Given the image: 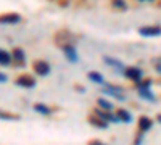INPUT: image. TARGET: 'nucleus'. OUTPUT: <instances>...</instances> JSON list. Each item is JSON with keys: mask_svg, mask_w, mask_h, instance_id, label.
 I'll use <instances>...</instances> for the list:
<instances>
[{"mask_svg": "<svg viewBox=\"0 0 161 145\" xmlns=\"http://www.w3.org/2000/svg\"><path fill=\"white\" fill-rule=\"evenodd\" d=\"M103 94H106V95H110V97H114L116 100H121V102H124L126 100V97H124V94H123V89L121 87H118V86H105L103 87Z\"/></svg>", "mask_w": 161, "mask_h": 145, "instance_id": "obj_1", "label": "nucleus"}, {"mask_svg": "<svg viewBox=\"0 0 161 145\" xmlns=\"http://www.w3.org/2000/svg\"><path fill=\"white\" fill-rule=\"evenodd\" d=\"M124 76L127 79H130V81H136V82H140V79L143 76V71L140 68H136V66H130V68H126L124 71Z\"/></svg>", "mask_w": 161, "mask_h": 145, "instance_id": "obj_2", "label": "nucleus"}, {"mask_svg": "<svg viewBox=\"0 0 161 145\" xmlns=\"http://www.w3.org/2000/svg\"><path fill=\"white\" fill-rule=\"evenodd\" d=\"M32 68H34V71L39 74V76H47V74H50V64L47 63V61H44V60H37V61H34V64H32Z\"/></svg>", "mask_w": 161, "mask_h": 145, "instance_id": "obj_3", "label": "nucleus"}, {"mask_svg": "<svg viewBox=\"0 0 161 145\" xmlns=\"http://www.w3.org/2000/svg\"><path fill=\"white\" fill-rule=\"evenodd\" d=\"M139 34L145 36V37H156L161 36V26H143L139 29Z\"/></svg>", "mask_w": 161, "mask_h": 145, "instance_id": "obj_4", "label": "nucleus"}, {"mask_svg": "<svg viewBox=\"0 0 161 145\" xmlns=\"http://www.w3.org/2000/svg\"><path fill=\"white\" fill-rule=\"evenodd\" d=\"M61 50H63V53L66 55V58H68V61H71V63H77L79 61V55H77L76 47H73V45H63Z\"/></svg>", "mask_w": 161, "mask_h": 145, "instance_id": "obj_5", "label": "nucleus"}, {"mask_svg": "<svg viewBox=\"0 0 161 145\" xmlns=\"http://www.w3.org/2000/svg\"><path fill=\"white\" fill-rule=\"evenodd\" d=\"M16 86H21V87H26V89H32L36 86V79L28 76V74H24V76H19L16 81H15Z\"/></svg>", "mask_w": 161, "mask_h": 145, "instance_id": "obj_6", "label": "nucleus"}, {"mask_svg": "<svg viewBox=\"0 0 161 145\" xmlns=\"http://www.w3.org/2000/svg\"><path fill=\"white\" fill-rule=\"evenodd\" d=\"M95 114L100 118L102 121H105V123H114V124L121 123V121H119V118H118L116 114H111L110 111H108V113H103L102 110H95Z\"/></svg>", "mask_w": 161, "mask_h": 145, "instance_id": "obj_7", "label": "nucleus"}, {"mask_svg": "<svg viewBox=\"0 0 161 145\" xmlns=\"http://www.w3.org/2000/svg\"><path fill=\"white\" fill-rule=\"evenodd\" d=\"M21 21V16L16 13H8V15H2L0 16V23L2 24H16Z\"/></svg>", "mask_w": 161, "mask_h": 145, "instance_id": "obj_8", "label": "nucleus"}, {"mask_svg": "<svg viewBox=\"0 0 161 145\" xmlns=\"http://www.w3.org/2000/svg\"><path fill=\"white\" fill-rule=\"evenodd\" d=\"M103 60H105V63L108 64V66H113V68H116V70H118V71H121V73H123V71L126 70V66L123 64V61H119V60H116V58H111V57H105Z\"/></svg>", "mask_w": 161, "mask_h": 145, "instance_id": "obj_9", "label": "nucleus"}, {"mask_svg": "<svg viewBox=\"0 0 161 145\" xmlns=\"http://www.w3.org/2000/svg\"><path fill=\"white\" fill-rule=\"evenodd\" d=\"M137 89H139V94H140L142 98L150 100V102H156V97H155L153 92L150 90V87H137Z\"/></svg>", "mask_w": 161, "mask_h": 145, "instance_id": "obj_10", "label": "nucleus"}, {"mask_svg": "<svg viewBox=\"0 0 161 145\" xmlns=\"http://www.w3.org/2000/svg\"><path fill=\"white\" fill-rule=\"evenodd\" d=\"M152 126H153V121L150 120V118L142 116L140 120H139V127H140V131H142V132H147L148 129H152Z\"/></svg>", "mask_w": 161, "mask_h": 145, "instance_id": "obj_11", "label": "nucleus"}, {"mask_svg": "<svg viewBox=\"0 0 161 145\" xmlns=\"http://www.w3.org/2000/svg\"><path fill=\"white\" fill-rule=\"evenodd\" d=\"M8 64H11V53L0 48V66H8Z\"/></svg>", "mask_w": 161, "mask_h": 145, "instance_id": "obj_12", "label": "nucleus"}, {"mask_svg": "<svg viewBox=\"0 0 161 145\" xmlns=\"http://www.w3.org/2000/svg\"><path fill=\"white\" fill-rule=\"evenodd\" d=\"M11 60H16V61H19V63H24V60H26V53H24V50L16 47L15 50H13V53H11Z\"/></svg>", "mask_w": 161, "mask_h": 145, "instance_id": "obj_13", "label": "nucleus"}, {"mask_svg": "<svg viewBox=\"0 0 161 145\" xmlns=\"http://www.w3.org/2000/svg\"><path fill=\"white\" fill-rule=\"evenodd\" d=\"M116 116L119 118V121H123V123H126V124H129V123L132 121V114H130L127 110H119Z\"/></svg>", "mask_w": 161, "mask_h": 145, "instance_id": "obj_14", "label": "nucleus"}, {"mask_svg": "<svg viewBox=\"0 0 161 145\" xmlns=\"http://www.w3.org/2000/svg\"><path fill=\"white\" fill-rule=\"evenodd\" d=\"M89 79L92 82H95V84H105V79L100 73H95V71H90L89 73Z\"/></svg>", "mask_w": 161, "mask_h": 145, "instance_id": "obj_15", "label": "nucleus"}, {"mask_svg": "<svg viewBox=\"0 0 161 145\" xmlns=\"http://www.w3.org/2000/svg\"><path fill=\"white\" fill-rule=\"evenodd\" d=\"M34 110L37 113H40V114H52L50 107H47V105H44V103H36L34 105Z\"/></svg>", "mask_w": 161, "mask_h": 145, "instance_id": "obj_16", "label": "nucleus"}, {"mask_svg": "<svg viewBox=\"0 0 161 145\" xmlns=\"http://www.w3.org/2000/svg\"><path fill=\"white\" fill-rule=\"evenodd\" d=\"M98 105H100V107L103 108V110H113V103L111 102H106L105 98H98Z\"/></svg>", "mask_w": 161, "mask_h": 145, "instance_id": "obj_17", "label": "nucleus"}, {"mask_svg": "<svg viewBox=\"0 0 161 145\" xmlns=\"http://www.w3.org/2000/svg\"><path fill=\"white\" fill-rule=\"evenodd\" d=\"M89 121L93 123V126H97V127H100V129H106V127H108V126H106V123L102 121V120H93V118H89Z\"/></svg>", "mask_w": 161, "mask_h": 145, "instance_id": "obj_18", "label": "nucleus"}, {"mask_svg": "<svg viewBox=\"0 0 161 145\" xmlns=\"http://www.w3.org/2000/svg\"><path fill=\"white\" fill-rule=\"evenodd\" d=\"M113 5L119 10H126V2H123V0H113Z\"/></svg>", "mask_w": 161, "mask_h": 145, "instance_id": "obj_19", "label": "nucleus"}, {"mask_svg": "<svg viewBox=\"0 0 161 145\" xmlns=\"http://www.w3.org/2000/svg\"><path fill=\"white\" fill-rule=\"evenodd\" d=\"M8 81V77H7V74H3V73H0V84H3V82H7Z\"/></svg>", "mask_w": 161, "mask_h": 145, "instance_id": "obj_20", "label": "nucleus"}, {"mask_svg": "<svg viewBox=\"0 0 161 145\" xmlns=\"http://www.w3.org/2000/svg\"><path fill=\"white\" fill-rule=\"evenodd\" d=\"M89 145H106L103 142H98V140H93V142H89Z\"/></svg>", "mask_w": 161, "mask_h": 145, "instance_id": "obj_21", "label": "nucleus"}, {"mask_svg": "<svg viewBox=\"0 0 161 145\" xmlns=\"http://www.w3.org/2000/svg\"><path fill=\"white\" fill-rule=\"evenodd\" d=\"M156 71L161 73V63H156Z\"/></svg>", "mask_w": 161, "mask_h": 145, "instance_id": "obj_22", "label": "nucleus"}, {"mask_svg": "<svg viewBox=\"0 0 161 145\" xmlns=\"http://www.w3.org/2000/svg\"><path fill=\"white\" fill-rule=\"evenodd\" d=\"M158 121H159V123H161V114H159V116H158Z\"/></svg>", "mask_w": 161, "mask_h": 145, "instance_id": "obj_23", "label": "nucleus"}]
</instances>
